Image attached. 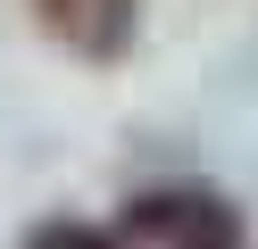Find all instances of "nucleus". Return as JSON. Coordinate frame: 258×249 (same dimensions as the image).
<instances>
[{"label":"nucleus","instance_id":"f03ea898","mask_svg":"<svg viewBox=\"0 0 258 249\" xmlns=\"http://www.w3.org/2000/svg\"><path fill=\"white\" fill-rule=\"evenodd\" d=\"M34 17L75 50V58L108 66V58H125V50H134V17H142V0H34Z\"/></svg>","mask_w":258,"mask_h":249},{"label":"nucleus","instance_id":"f257e3e1","mask_svg":"<svg viewBox=\"0 0 258 249\" xmlns=\"http://www.w3.org/2000/svg\"><path fill=\"white\" fill-rule=\"evenodd\" d=\"M117 232L134 249H250V216L208 183H150L125 199Z\"/></svg>","mask_w":258,"mask_h":249},{"label":"nucleus","instance_id":"7ed1b4c3","mask_svg":"<svg viewBox=\"0 0 258 249\" xmlns=\"http://www.w3.org/2000/svg\"><path fill=\"white\" fill-rule=\"evenodd\" d=\"M25 249H134L117 224H84V216H50L25 232Z\"/></svg>","mask_w":258,"mask_h":249}]
</instances>
